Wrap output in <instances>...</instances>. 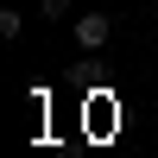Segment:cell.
I'll list each match as a JSON object with an SVG mask.
<instances>
[{"label": "cell", "mask_w": 158, "mask_h": 158, "mask_svg": "<svg viewBox=\"0 0 158 158\" xmlns=\"http://www.w3.org/2000/svg\"><path fill=\"white\" fill-rule=\"evenodd\" d=\"M38 13L44 19H70V0H38Z\"/></svg>", "instance_id": "cell-3"}, {"label": "cell", "mask_w": 158, "mask_h": 158, "mask_svg": "<svg viewBox=\"0 0 158 158\" xmlns=\"http://www.w3.org/2000/svg\"><path fill=\"white\" fill-rule=\"evenodd\" d=\"M152 19H158V0H152Z\"/></svg>", "instance_id": "cell-4"}, {"label": "cell", "mask_w": 158, "mask_h": 158, "mask_svg": "<svg viewBox=\"0 0 158 158\" xmlns=\"http://www.w3.org/2000/svg\"><path fill=\"white\" fill-rule=\"evenodd\" d=\"M70 38H76V51L95 57V51L114 38V19H108V13H82V19H70Z\"/></svg>", "instance_id": "cell-1"}, {"label": "cell", "mask_w": 158, "mask_h": 158, "mask_svg": "<svg viewBox=\"0 0 158 158\" xmlns=\"http://www.w3.org/2000/svg\"><path fill=\"white\" fill-rule=\"evenodd\" d=\"M25 32V13L19 6H0V38H19Z\"/></svg>", "instance_id": "cell-2"}]
</instances>
